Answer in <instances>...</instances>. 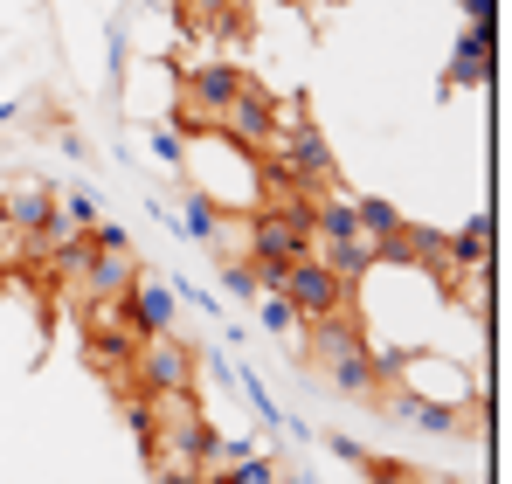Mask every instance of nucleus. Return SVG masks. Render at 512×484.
I'll use <instances>...</instances> for the list:
<instances>
[{
	"label": "nucleus",
	"mask_w": 512,
	"mask_h": 484,
	"mask_svg": "<svg viewBox=\"0 0 512 484\" xmlns=\"http://www.w3.org/2000/svg\"><path fill=\"white\" fill-rule=\"evenodd\" d=\"M305 353H312V367H319L333 388L360 395V402H374V395L388 388V367L374 360V346H367V332H360L353 312H340V319H312L305 325Z\"/></svg>",
	"instance_id": "f257e3e1"
},
{
	"label": "nucleus",
	"mask_w": 512,
	"mask_h": 484,
	"mask_svg": "<svg viewBox=\"0 0 512 484\" xmlns=\"http://www.w3.org/2000/svg\"><path fill=\"white\" fill-rule=\"evenodd\" d=\"M256 270H263V263H256ZM263 291H277V298L298 312V325L353 312V284H346V277H333L319 256H298V263H284V270H263Z\"/></svg>",
	"instance_id": "f03ea898"
},
{
	"label": "nucleus",
	"mask_w": 512,
	"mask_h": 484,
	"mask_svg": "<svg viewBox=\"0 0 512 484\" xmlns=\"http://www.w3.org/2000/svg\"><path fill=\"white\" fill-rule=\"evenodd\" d=\"M312 256H319L333 277H346V284H360V277L374 270V249L353 229V201H346V194L312 201Z\"/></svg>",
	"instance_id": "7ed1b4c3"
},
{
	"label": "nucleus",
	"mask_w": 512,
	"mask_h": 484,
	"mask_svg": "<svg viewBox=\"0 0 512 484\" xmlns=\"http://www.w3.org/2000/svg\"><path fill=\"white\" fill-rule=\"evenodd\" d=\"M125 381L139 395H194V353L173 332H139V346L125 353Z\"/></svg>",
	"instance_id": "20e7f679"
},
{
	"label": "nucleus",
	"mask_w": 512,
	"mask_h": 484,
	"mask_svg": "<svg viewBox=\"0 0 512 484\" xmlns=\"http://www.w3.org/2000/svg\"><path fill=\"white\" fill-rule=\"evenodd\" d=\"M173 83H180V97H173V132H215V118L229 111L243 70H236V63H194V70H180Z\"/></svg>",
	"instance_id": "39448f33"
},
{
	"label": "nucleus",
	"mask_w": 512,
	"mask_h": 484,
	"mask_svg": "<svg viewBox=\"0 0 512 484\" xmlns=\"http://www.w3.org/2000/svg\"><path fill=\"white\" fill-rule=\"evenodd\" d=\"M250 256L263 270L312 256V215L305 208H250Z\"/></svg>",
	"instance_id": "423d86ee"
},
{
	"label": "nucleus",
	"mask_w": 512,
	"mask_h": 484,
	"mask_svg": "<svg viewBox=\"0 0 512 484\" xmlns=\"http://www.w3.org/2000/svg\"><path fill=\"white\" fill-rule=\"evenodd\" d=\"M215 132H222L229 146H243L250 160H263V146H270V90L256 77H243L236 97H229V111L215 118Z\"/></svg>",
	"instance_id": "0eeeda50"
},
{
	"label": "nucleus",
	"mask_w": 512,
	"mask_h": 484,
	"mask_svg": "<svg viewBox=\"0 0 512 484\" xmlns=\"http://www.w3.org/2000/svg\"><path fill=\"white\" fill-rule=\"evenodd\" d=\"M132 277H139L132 242H118V249H90L84 277H77V298H84V305H118V298L132 291Z\"/></svg>",
	"instance_id": "6e6552de"
},
{
	"label": "nucleus",
	"mask_w": 512,
	"mask_h": 484,
	"mask_svg": "<svg viewBox=\"0 0 512 484\" xmlns=\"http://www.w3.org/2000/svg\"><path fill=\"white\" fill-rule=\"evenodd\" d=\"M49 215H56V187H42V180H21V187L0 194V222H7V236H42Z\"/></svg>",
	"instance_id": "1a4fd4ad"
},
{
	"label": "nucleus",
	"mask_w": 512,
	"mask_h": 484,
	"mask_svg": "<svg viewBox=\"0 0 512 484\" xmlns=\"http://www.w3.org/2000/svg\"><path fill=\"white\" fill-rule=\"evenodd\" d=\"M125 319L139 325V332H173V291L160 277H132V291H125Z\"/></svg>",
	"instance_id": "9d476101"
},
{
	"label": "nucleus",
	"mask_w": 512,
	"mask_h": 484,
	"mask_svg": "<svg viewBox=\"0 0 512 484\" xmlns=\"http://www.w3.org/2000/svg\"><path fill=\"white\" fill-rule=\"evenodd\" d=\"M485 77H492V28L485 21H464L457 56H450V83H485Z\"/></svg>",
	"instance_id": "9b49d317"
},
{
	"label": "nucleus",
	"mask_w": 512,
	"mask_h": 484,
	"mask_svg": "<svg viewBox=\"0 0 512 484\" xmlns=\"http://www.w3.org/2000/svg\"><path fill=\"white\" fill-rule=\"evenodd\" d=\"M353 229L367 236V249H374V263H381V249L395 242V229H402V215H395L388 201H374V194H360V201H353Z\"/></svg>",
	"instance_id": "f8f14e48"
},
{
	"label": "nucleus",
	"mask_w": 512,
	"mask_h": 484,
	"mask_svg": "<svg viewBox=\"0 0 512 484\" xmlns=\"http://www.w3.org/2000/svg\"><path fill=\"white\" fill-rule=\"evenodd\" d=\"M229 484H277V457H263V450H243L229 471H222Z\"/></svg>",
	"instance_id": "ddd939ff"
},
{
	"label": "nucleus",
	"mask_w": 512,
	"mask_h": 484,
	"mask_svg": "<svg viewBox=\"0 0 512 484\" xmlns=\"http://www.w3.org/2000/svg\"><path fill=\"white\" fill-rule=\"evenodd\" d=\"M360 471H367V484H429L423 471H409V464H374V457H367Z\"/></svg>",
	"instance_id": "4468645a"
},
{
	"label": "nucleus",
	"mask_w": 512,
	"mask_h": 484,
	"mask_svg": "<svg viewBox=\"0 0 512 484\" xmlns=\"http://www.w3.org/2000/svg\"><path fill=\"white\" fill-rule=\"evenodd\" d=\"M263 325H270V332H305V325H298V312H291L277 291H263Z\"/></svg>",
	"instance_id": "2eb2a0df"
},
{
	"label": "nucleus",
	"mask_w": 512,
	"mask_h": 484,
	"mask_svg": "<svg viewBox=\"0 0 512 484\" xmlns=\"http://www.w3.org/2000/svg\"><path fill=\"white\" fill-rule=\"evenodd\" d=\"M201 484H229V478H201Z\"/></svg>",
	"instance_id": "dca6fc26"
},
{
	"label": "nucleus",
	"mask_w": 512,
	"mask_h": 484,
	"mask_svg": "<svg viewBox=\"0 0 512 484\" xmlns=\"http://www.w3.org/2000/svg\"><path fill=\"white\" fill-rule=\"evenodd\" d=\"M291 484H312V478H291Z\"/></svg>",
	"instance_id": "f3484780"
}]
</instances>
